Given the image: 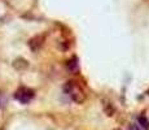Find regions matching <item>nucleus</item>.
<instances>
[{
	"mask_svg": "<svg viewBox=\"0 0 149 130\" xmlns=\"http://www.w3.org/2000/svg\"><path fill=\"white\" fill-rule=\"evenodd\" d=\"M43 40H44V38L43 37H35V38H33V39H30V42H29V46H30V48L33 51H36V50H39V48L42 47V44H43Z\"/></svg>",
	"mask_w": 149,
	"mask_h": 130,
	"instance_id": "7ed1b4c3",
	"label": "nucleus"
},
{
	"mask_svg": "<svg viewBox=\"0 0 149 130\" xmlns=\"http://www.w3.org/2000/svg\"><path fill=\"white\" fill-rule=\"evenodd\" d=\"M65 92L69 95V96L71 98V99L74 100L75 103L81 104L86 100V94L84 91L82 90L81 86H78L75 82H73V81H70V82H66V85H65L64 87Z\"/></svg>",
	"mask_w": 149,
	"mask_h": 130,
	"instance_id": "f257e3e1",
	"label": "nucleus"
},
{
	"mask_svg": "<svg viewBox=\"0 0 149 130\" xmlns=\"http://www.w3.org/2000/svg\"><path fill=\"white\" fill-rule=\"evenodd\" d=\"M66 66H68V69H69V70H70V72H73V73H75V72L78 70V68H79L78 59H77L75 56H74V57H71V60H69V61H68Z\"/></svg>",
	"mask_w": 149,
	"mask_h": 130,
	"instance_id": "39448f33",
	"label": "nucleus"
},
{
	"mask_svg": "<svg viewBox=\"0 0 149 130\" xmlns=\"http://www.w3.org/2000/svg\"><path fill=\"white\" fill-rule=\"evenodd\" d=\"M14 98H16V99L18 100L19 103L27 104V103H30L31 100H33L34 91L30 90V89H27V87H21V89H18V90L16 91V94H14Z\"/></svg>",
	"mask_w": 149,
	"mask_h": 130,
	"instance_id": "f03ea898",
	"label": "nucleus"
},
{
	"mask_svg": "<svg viewBox=\"0 0 149 130\" xmlns=\"http://www.w3.org/2000/svg\"><path fill=\"white\" fill-rule=\"evenodd\" d=\"M136 125L141 130H149V120L145 116H139L136 121Z\"/></svg>",
	"mask_w": 149,
	"mask_h": 130,
	"instance_id": "20e7f679",
	"label": "nucleus"
}]
</instances>
